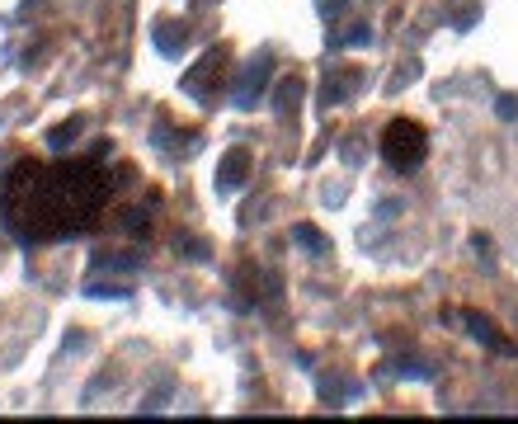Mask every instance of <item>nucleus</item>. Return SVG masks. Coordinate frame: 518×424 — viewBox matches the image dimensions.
<instances>
[{"label":"nucleus","mask_w":518,"mask_h":424,"mask_svg":"<svg viewBox=\"0 0 518 424\" xmlns=\"http://www.w3.org/2000/svg\"><path fill=\"white\" fill-rule=\"evenodd\" d=\"M297 104H302V80H297V76H283V80H279V90H274V109H279V119H292Z\"/></svg>","instance_id":"11"},{"label":"nucleus","mask_w":518,"mask_h":424,"mask_svg":"<svg viewBox=\"0 0 518 424\" xmlns=\"http://www.w3.org/2000/svg\"><path fill=\"white\" fill-rule=\"evenodd\" d=\"M80 132H86V119H71V123H62V128L47 132V147H52V151H66Z\"/></svg>","instance_id":"12"},{"label":"nucleus","mask_w":518,"mask_h":424,"mask_svg":"<svg viewBox=\"0 0 518 424\" xmlns=\"http://www.w3.org/2000/svg\"><path fill=\"white\" fill-rule=\"evenodd\" d=\"M443 316H457L462 326H467V335L476 339V345H485V349H495V354H513V339H504L500 335V326L490 321V316H481V311H443Z\"/></svg>","instance_id":"5"},{"label":"nucleus","mask_w":518,"mask_h":424,"mask_svg":"<svg viewBox=\"0 0 518 424\" xmlns=\"http://www.w3.org/2000/svg\"><path fill=\"white\" fill-rule=\"evenodd\" d=\"M316 10H320V19H335L349 10V0H316Z\"/></svg>","instance_id":"17"},{"label":"nucleus","mask_w":518,"mask_h":424,"mask_svg":"<svg viewBox=\"0 0 518 424\" xmlns=\"http://www.w3.org/2000/svg\"><path fill=\"white\" fill-rule=\"evenodd\" d=\"M391 367H396L401 377H411V363H391ZM415 377H420V382H429L433 373H429V367H420V363H415Z\"/></svg>","instance_id":"18"},{"label":"nucleus","mask_w":518,"mask_h":424,"mask_svg":"<svg viewBox=\"0 0 518 424\" xmlns=\"http://www.w3.org/2000/svg\"><path fill=\"white\" fill-rule=\"evenodd\" d=\"M156 141H160V151L166 156H188L198 147V132L188 128V132H170V123H156Z\"/></svg>","instance_id":"8"},{"label":"nucleus","mask_w":518,"mask_h":424,"mask_svg":"<svg viewBox=\"0 0 518 424\" xmlns=\"http://www.w3.org/2000/svg\"><path fill=\"white\" fill-rule=\"evenodd\" d=\"M330 43H340V47H363V43H372V28H368V24H353L349 34H340V38L330 34Z\"/></svg>","instance_id":"15"},{"label":"nucleus","mask_w":518,"mask_h":424,"mask_svg":"<svg viewBox=\"0 0 518 424\" xmlns=\"http://www.w3.org/2000/svg\"><path fill=\"white\" fill-rule=\"evenodd\" d=\"M359 85H363L359 67H335L330 76L320 80V104H344L349 95H359Z\"/></svg>","instance_id":"7"},{"label":"nucleus","mask_w":518,"mask_h":424,"mask_svg":"<svg viewBox=\"0 0 518 424\" xmlns=\"http://www.w3.org/2000/svg\"><path fill=\"white\" fill-rule=\"evenodd\" d=\"M250 151H245V147H231L222 160H217V193H222V198H231L245 180H250Z\"/></svg>","instance_id":"6"},{"label":"nucleus","mask_w":518,"mask_h":424,"mask_svg":"<svg viewBox=\"0 0 518 424\" xmlns=\"http://www.w3.org/2000/svg\"><path fill=\"white\" fill-rule=\"evenodd\" d=\"M151 43H156L160 52H166V57H179V52H184V43H188V28L166 19V24H156V28H151Z\"/></svg>","instance_id":"9"},{"label":"nucleus","mask_w":518,"mask_h":424,"mask_svg":"<svg viewBox=\"0 0 518 424\" xmlns=\"http://www.w3.org/2000/svg\"><path fill=\"white\" fill-rule=\"evenodd\" d=\"M104 203H108V170L99 160H62V165L19 160L5 170V184H0V217H5L10 236L24 245H47L95 232Z\"/></svg>","instance_id":"1"},{"label":"nucleus","mask_w":518,"mask_h":424,"mask_svg":"<svg viewBox=\"0 0 518 424\" xmlns=\"http://www.w3.org/2000/svg\"><path fill=\"white\" fill-rule=\"evenodd\" d=\"M429 156V132L424 123L415 119H391L387 132H381V160H387L396 175H411V170H420Z\"/></svg>","instance_id":"2"},{"label":"nucleus","mask_w":518,"mask_h":424,"mask_svg":"<svg viewBox=\"0 0 518 424\" xmlns=\"http://www.w3.org/2000/svg\"><path fill=\"white\" fill-rule=\"evenodd\" d=\"M269 80H274V57L259 52L255 62H245V71L236 76V90H231L236 109H255V104H259V95L269 90Z\"/></svg>","instance_id":"4"},{"label":"nucleus","mask_w":518,"mask_h":424,"mask_svg":"<svg viewBox=\"0 0 518 424\" xmlns=\"http://www.w3.org/2000/svg\"><path fill=\"white\" fill-rule=\"evenodd\" d=\"M118 232H127V236H147V232H151V212H147V208H127V212H118Z\"/></svg>","instance_id":"13"},{"label":"nucleus","mask_w":518,"mask_h":424,"mask_svg":"<svg viewBox=\"0 0 518 424\" xmlns=\"http://www.w3.org/2000/svg\"><path fill=\"white\" fill-rule=\"evenodd\" d=\"M222 71H227V47H208L198 62L184 71L179 90H184L188 99H212L217 90H222Z\"/></svg>","instance_id":"3"},{"label":"nucleus","mask_w":518,"mask_h":424,"mask_svg":"<svg viewBox=\"0 0 518 424\" xmlns=\"http://www.w3.org/2000/svg\"><path fill=\"white\" fill-rule=\"evenodd\" d=\"M292 245H302V250H311V254H330L335 250V241L320 232V226H311V222H297L292 226Z\"/></svg>","instance_id":"10"},{"label":"nucleus","mask_w":518,"mask_h":424,"mask_svg":"<svg viewBox=\"0 0 518 424\" xmlns=\"http://www.w3.org/2000/svg\"><path fill=\"white\" fill-rule=\"evenodd\" d=\"M495 113H500L504 123H513V119H518V99H513V95H500V99H495Z\"/></svg>","instance_id":"16"},{"label":"nucleus","mask_w":518,"mask_h":424,"mask_svg":"<svg viewBox=\"0 0 518 424\" xmlns=\"http://www.w3.org/2000/svg\"><path fill=\"white\" fill-rule=\"evenodd\" d=\"M363 387L359 382H320V396L325 401H349V396H359Z\"/></svg>","instance_id":"14"}]
</instances>
